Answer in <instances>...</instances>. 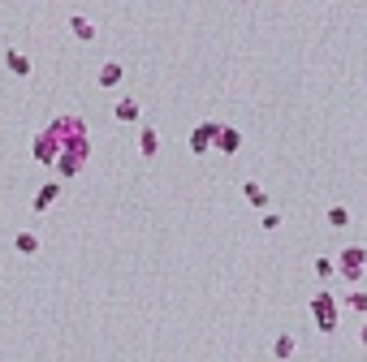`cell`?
Segmentation results:
<instances>
[{"instance_id": "17", "label": "cell", "mask_w": 367, "mask_h": 362, "mask_svg": "<svg viewBox=\"0 0 367 362\" xmlns=\"http://www.w3.org/2000/svg\"><path fill=\"white\" fill-rule=\"evenodd\" d=\"M346 306H350V310H359V315H363V310H367V294H363V289H354V294L346 298Z\"/></svg>"}, {"instance_id": "11", "label": "cell", "mask_w": 367, "mask_h": 362, "mask_svg": "<svg viewBox=\"0 0 367 362\" xmlns=\"http://www.w3.org/2000/svg\"><path fill=\"white\" fill-rule=\"evenodd\" d=\"M238 147H242V134H238V129H229V125H220V134H216V151L233 155Z\"/></svg>"}, {"instance_id": "18", "label": "cell", "mask_w": 367, "mask_h": 362, "mask_svg": "<svg viewBox=\"0 0 367 362\" xmlns=\"http://www.w3.org/2000/svg\"><path fill=\"white\" fill-rule=\"evenodd\" d=\"M315 276H333V259H315Z\"/></svg>"}, {"instance_id": "8", "label": "cell", "mask_w": 367, "mask_h": 362, "mask_svg": "<svg viewBox=\"0 0 367 362\" xmlns=\"http://www.w3.org/2000/svg\"><path fill=\"white\" fill-rule=\"evenodd\" d=\"M121 78H126V65H121V61H104V65H100V73H95V82H100L104 91H113V87L121 82Z\"/></svg>"}, {"instance_id": "6", "label": "cell", "mask_w": 367, "mask_h": 362, "mask_svg": "<svg viewBox=\"0 0 367 362\" xmlns=\"http://www.w3.org/2000/svg\"><path fill=\"white\" fill-rule=\"evenodd\" d=\"M57 198H61V181H43V186L35 190V203L31 207H35V212H52Z\"/></svg>"}, {"instance_id": "15", "label": "cell", "mask_w": 367, "mask_h": 362, "mask_svg": "<svg viewBox=\"0 0 367 362\" xmlns=\"http://www.w3.org/2000/svg\"><path fill=\"white\" fill-rule=\"evenodd\" d=\"M273 354H277V358H289V354H294V336H277Z\"/></svg>"}, {"instance_id": "10", "label": "cell", "mask_w": 367, "mask_h": 362, "mask_svg": "<svg viewBox=\"0 0 367 362\" xmlns=\"http://www.w3.org/2000/svg\"><path fill=\"white\" fill-rule=\"evenodd\" d=\"M69 35L78 39V43H91V39H95V22L82 17V13H73V17H69Z\"/></svg>"}, {"instance_id": "4", "label": "cell", "mask_w": 367, "mask_h": 362, "mask_svg": "<svg viewBox=\"0 0 367 362\" xmlns=\"http://www.w3.org/2000/svg\"><path fill=\"white\" fill-rule=\"evenodd\" d=\"M35 160L39 164H48V168H57V155H61V143L52 138V134H48V129H39V138H35Z\"/></svg>"}, {"instance_id": "1", "label": "cell", "mask_w": 367, "mask_h": 362, "mask_svg": "<svg viewBox=\"0 0 367 362\" xmlns=\"http://www.w3.org/2000/svg\"><path fill=\"white\" fill-rule=\"evenodd\" d=\"M87 160H91V134H82V138H73V143L61 147V155H57V177H61V181L78 177V173L87 168Z\"/></svg>"}, {"instance_id": "5", "label": "cell", "mask_w": 367, "mask_h": 362, "mask_svg": "<svg viewBox=\"0 0 367 362\" xmlns=\"http://www.w3.org/2000/svg\"><path fill=\"white\" fill-rule=\"evenodd\" d=\"M216 134H220V125L216 121H203V125H194V134H190V151L194 155H203L216 147Z\"/></svg>"}, {"instance_id": "2", "label": "cell", "mask_w": 367, "mask_h": 362, "mask_svg": "<svg viewBox=\"0 0 367 362\" xmlns=\"http://www.w3.org/2000/svg\"><path fill=\"white\" fill-rule=\"evenodd\" d=\"M363 263H367V250H363V246H350V250H341L337 272L346 276V280H359V276H363Z\"/></svg>"}, {"instance_id": "7", "label": "cell", "mask_w": 367, "mask_h": 362, "mask_svg": "<svg viewBox=\"0 0 367 362\" xmlns=\"http://www.w3.org/2000/svg\"><path fill=\"white\" fill-rule=\"evenodd\" d=\"M5 69L9 73H17V78H31V57H27V52H17V48H5Z\"/></svg>"}, {"instance_id": "14", "label": "cell", "mask_w": 367, "mask_h": 362, "mask_svg": "<svg viewBox=\"0 0 367 362\" xmlns=\"http://www.w3.org/2000/svg\"><path fill=\"white\" fill-rule=\"evenodd\" d=\"M242 194H247V203H251V207H264V203H268V194L255 186V181H247V186H242Z\"/></svg>"}, {"instance_id": "19", "label": "cell", "mask_w": 367, "mask_h": 362, "mask_svg": "<svg viewBox=\"0 0 367 362\" xmlns=\"http://www.w3.org/2000/svg\"><path fill=\"white\" fill-rule=\"evenodd\" d=\"M363 345H367V328H363Z\"/></svg>"}, {"instance_id": "16", "label": "cell", "mask_w": 367, "mask_h": 362, "mask_svg": "<svg viewBox=\"0 0 367 362\" xmlns=\"http://www.w3.org/2000/svg\"><path fill=\"white\" fill-rule=\"evenodd\" d=\"M329 224H333V229L350 224V212H346V207H333V212H329Z\"/></svg>"}, {"instance_id": "9", "label": "cell", "mask_w": 367, "mask_h": 362, "mask_svg": "<svg viewBox=\"0 0 367 362\" xmlns=\"http://www.w3.org/2000/svg\"><path fill=\"white\" fill-rule=\"evenodd\" d=\"M138 155H143V160H156V155H160V134H156V129H138Z\"/></svg>"}, {"instance_id": "12", "label": "cell", "mask_w": 367, "mask_h": 362, "mask_svg": "<svg viewBox=\"0 0 367 362\" xmlns=\"http://www.w3.org/2000/svg\"><path fill=\"white\" fill-rule=\"evenodd\" d=\"M113 117H117V121H126V125H134V121H138V99H130V95H126V99H117Z\"/></svg>"}, {"instance_id": "3", "label": "cell", "mask_w": 367, "mask_h": 362, "mask_svg": "<svg viewBox=\"0 0 367 362\" xmlns=\"http://www.w3.org/2000/svg\"><path fill=\"white\" fill-rule=\"evenodd\" d=\"M311 315H315V324H320L324 332H333L337 328V302H333V294H315Z\"/></svg>"}, {"instance_id": "13", "label": "cell", "mask_w": 367, "mask_h": 362, "mask_svg": "<svg viewBox=\"0 0 367 362\" xmlns=\"http://www.w3.org/2000/svg\"><path fill=\"white\" fill-rule=\"evenodd\" d=\"M13 250H17V254H27V259L39 254V233H31V229H27V233H17V238H13Z\"/></svg>"}]
</instances>
